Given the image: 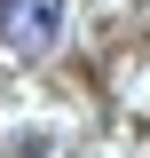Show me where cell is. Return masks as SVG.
<instances>
[{
  "mask_svg": "<svg viewBox=\"0 0 150 158\" xmlns=\"http://www.w3.org/2000/svg\"><path fill=\"white\" fill-rule=\"evenodd\" d=\"M63 24H71V0H0V48L16 63H40L63 48Z\"/></svg>",
  "mask_w": 150,
  "mask_h": 158,
  "instance_id": "obj_1",
  "label": "cell"
}]
</instances>
